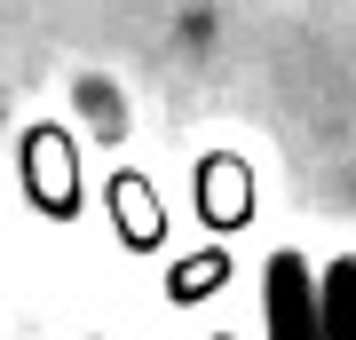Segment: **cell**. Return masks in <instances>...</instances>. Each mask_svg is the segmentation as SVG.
Instances as JSON below:
<instances>
[{
	"mask_svg": "<svg viewBox=\"0 0 356 340\" xmlns=\"http://www.w3.org/2000/svg\"><path fill=\"white\" fill-rule=\"evenodd\" d=\"M261 316H269V340H325V277L293 245L269 253L261 269Z\"/></svg>",
	"mask_w": 356,
	"mask_h": 340,
	"instance_id": "6da1fadb",
	"label": "cell"
},
{
	"mask_svg": "<svg viewBox=\"0 0 356 340\" xmlns=\"http://www.w3.org/2000/svg\"><path fill=\"white\" fill-rule=\"evenodd\" d=\"M325 340H356V253L325 261Z\"/></svg>",
	"mask_w": 356,
	"mask_h": 340,
	"instance_id": "7a4b0ae2",
	"label": "cell"
},
{
	"mask_svg": "<svg viewBox=\"0 0 356 340\" xmlns=\"http://www.w3.org/2000/svg\"><path fill=\"white\" fill-rule=\"evenodd\" d=\"M214 340H229V332H214Z\"/></svg>",
	"mask_w": 356,
	"mask_h": 340,
	"instance_id": "3957f363",
	"label": "cell"
}]
</instances>
